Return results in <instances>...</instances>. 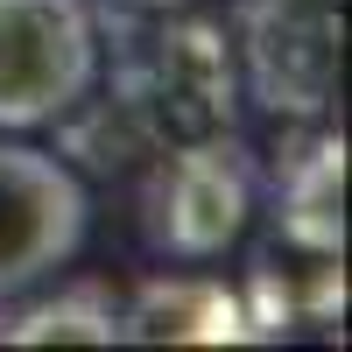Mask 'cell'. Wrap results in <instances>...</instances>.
<instances>
[{
	"mask_svg": "<svg viewBox=\"0 0 352 352\" xmlns=\"http://www.w3.org/2000/svg\"><path fill=\"white\" fill-rule=\"evenodd\" d=\"M120 338L134 345H254L240 289L219 275H148L120 310Z\"/></svg>",
	"mask_w": 352,
	"mask_h": 352,
	"instance_id": "7",
	"label": "cell"
},
{
	"mask_svg": "<svg viewBox=\"0 0 352 352\" xmlns=\"http://www.w3.org/2000/svg\"><path fill=\"white\" fill-rule=\"evenodd\" d=\"M99 85L92 0H0V134L78 113Z\"/></svg>",
	"mask_w": 352,
	"mask_h": 352,
	"instance_id": "2",
	"label": "cell"
},
{
	"mask_svg": "<svg viewBox=\"0 0 352 352\" xmlns=\"http://www.w3.org/2000/svg\"><path fill=\"white\" fill-rule=\"evenodd\" d=\"M120 338V310L99 282L56 289V296H21L0 303V345H113Z\"/></svg>",
	"mask_w": 352,
	"mask_h": 352,
	"instance_id": "8",
	"label": "cell"
},
{
	"mask_svg": "<svg viewBox=\"0 0 352 352\" xmlns=\"http://www.w3.org/2000/svg\"><path fill=\"white\" fill-rule=\"evenodd\" d=\"M338 0H247L240 8V85L275 120H324L338 106Z\"/></svg>",
	"mask_w": 352,
	"mask_h": 352,
	"instance_id": "4",
	"label": "cell"
},
{
	"mask_svg": "<svg viewBox=\"0 0 352 352\" xmlns=\"http://www.w3.org/2000/svg\"><path fill=\"white\" fill-rule=\"evenodd\" d=\"M232 99H240V71L226 28L204 14H169L120 56L106 106L134 134V148H162L184 134L232 127Z\"/></svg>",
	"mask_w": 352,
	"mask_h": 352,
	"instance_id": "1",
	"label": "cell"
},
{
	"mask_svg": "<svg viewBox=\"0 0 352 352\" xmlns=\"http://www.w3.org/2000/svg\"><path fill=\"white\" fill-rule=\"evenodd\" d=\"M261 169L254 148L232 127L162 141V162L148 176V240L176 261H219L254 219Z\"/></svg>",
	"mask_w": 352,
	"mask_h": 352,
	"instance_id": "3",
	"label": "cell"
},
{
	"mask_svg": "<svg viewBox=\"0 0 352 352\" xmlns=\"http://www.w3.org/2000/svg\"><path fill=\"white\" fill-rule=\"evenodd\" d=\"M92 190L85 176L28 141H0V303L50 282L85 247Z\"/></svg>",
	"mask_w": 352,
	"mask_h": 352,
	"instance_id": "5",
	"label": "cell"
},
{
	"mask_svg": "<svg viewBox=\"0 0 352 352\" xmlns=\"http://www.w3.org/2000/svg\"><path fill=\"white\" fill-rule=\"evenodd\" d=\"M275 232L289 254H345V134L303 120L275 169Z\"/></svg>",
	"mask_w": 352,
	"mask_h": 352,
	"instance_id": "6",
	"label": "cell"
}]
</instances>
